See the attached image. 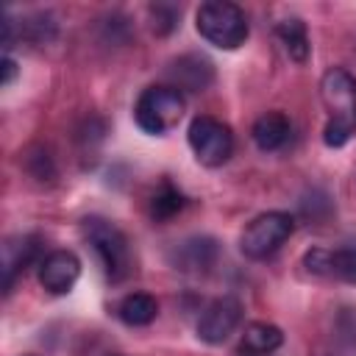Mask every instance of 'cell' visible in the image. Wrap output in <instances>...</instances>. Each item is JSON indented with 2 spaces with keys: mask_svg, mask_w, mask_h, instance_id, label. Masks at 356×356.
I'll list each match as a JSON object with an SVG mask.
<instances>
[{
  "mask_svg": "<svg viewBox=\"0 0 356 356\" xmlns=\"http://www.w3.org/2000/svg\"><path fill=\"white\" fill-rule=\"evenodd\" d=\"M320 100L328 111L323 142L328 147H342L356 134V75L331 67L320 78Z\"/></svg>",
  "mask_w": 356,
  "mask_h": 356,
  "instance_id": "6da1fadb",
  "label": "cell"
},
{
  "mask_svg": "<svg viewBox=\"0 0 356 356\" xmlns=\"http://www.w3.org/2000/svg\"><path fill=\"white\" fill-rule=\"evenodd\" d=\"M197 33L220 47V50H236L248 39V17L236 3L228 0H209L195 14Z\"/></svg>",
  "mask_w": 356,
  "mask_h": 356,
  "instance_id": "7a4b0ae2",
  "label": "cell"
},
{
  "mask_svg": "<svg viewBox=\"0 0 356 356\" xmlns=\"http://www.w3.org/2000/svg\"><path fill=\"white\" fill-rule=\"evenodd\" d=\"M81 234L92 245V250L97 253V259L103 264V273L111 281H120V278L128 275V270H131V248H128L125 234L114 222H108L106 217H83Z\"/></svg>",
  "mask_w": 356,
  "mask_h": 356,
  "instance_id": "3957f363",
  "label": "cell"
},
{
  "mask_svg": "<svg viewBox=\"0 0 356 356\" xmlns=\"http://www.w3.org/2000/svg\"><path fill=\"white\" fill-rule=\"evenodd\" d=\"M184 111L186 100L175 86H147L134 106V120L145 134L161 136L181 122Z\"/></svg>",
  "mask_w": 356,
  "mask_h": 356,
  "instance_id": "277c9868",
  "label": "cell"
},
{
  "mask_svg": "<svg viewBox=\"0 0 356 356\" xmlns=\"http://www.w3.org/2000/svg\"><path fill=\"white\" fill-rule=\"evenodd\" d=\"M292 231H295L292 214H286V211H264V214L253 217L245 225V231L239 236V250L253 261L267 259L292 236Z\"/></svg>",
  "mask_w": 356,
  "mask_h": 356,
  "instance_id": "5b68a950",
  "label": "cell"
},
{
  "mask_svg": "<svg viewBox=\"0 0 356 356\" xmlns=\"http://www.w3.org/2000/svg\"><path fill=\"white\" fill-rule=\"evenodd\" d=\"M189 147L203 167H222L234 153V134L225 122L200 114L189 122Z\"/></svg>",
  "mask_w": 356,
  "mask_h": 356,
  "instance_id": "8992f818",
  "label": "cell"
},
{
  "mask_svg": "<svg viewBox=\"0 0 356 356\" xmlns=\"http://www.w3.org/2000/svg\"><path fill=\"white\" fill-rule=\"evenodd\" d=\"M239 323H242V303H239V298L222 295V298L211 300L203 309V314L197 320V337L206 345H222L239 328Z\"/></svg>",
  "mask_w": 356,
  "mask_h": 356,
  "instance_id": "52a82bcc",
  "label": "cell"
},
{
  "mask_svg": "<svg viewBox=\"0 0 356 356\" xmlns=\"http://www.w3.org/2000/svg\"><path fill=\"white\" fill-rule=\"evenodd\" d=\"M303 264L312 275H325V278H337L345 284H356V242L342 245L337 250L312 248L303 256Z\"/></svg>",
  "mask_w": 356,
  "mask_h": 356,
  "instance_id": "ba28073f",
  "label": "cell"
},
{
  "mask_svg": "<svg viewBox=\"0 0 356 356\" xmlns=\"http://www.w3.org/2000/svg\"><path fill=\"white\" fill-rule=\"evenodd\" d=\"M81 275V259L72 250H53L39 264V284L50 295H64L75 286Z\"/></svg>",
  "mask_w": 356,
  "mask_h": 356,
  "instance_id": "9c48e42d",
  "label": "cell"
},
{
  "mask_svg": "<svg viewBox=\"0 0 356 356\" xmlns=\"http://www.w3.org/2000/svg\"><path fill=\"white\" fill-rule=\"evenodd\" d=\"M214 261H217V242L209 236H192L181 242L172 253L175 270H184V273H206L211 270Z\"/></svg>",
  "mask_w": 356,
  "mask_h": 356,
  "instance_id": "30bf717a",
  "label": "cell"
},
{
  "mask_svg": "<svg viewBox=\"0 0 356 356\" xmlns=\"http://www.w3.org/2000/svg\"><path fill=\"white\" fill-rule=\"evenodd\" d=\"M170 75H172L178 92L181 89H186V92H203L214 81L211 61L203 58V56H181L178 61H172Z\"/></svg>",
  "mask_w": 356,
  "mask_h": 356,
  "instance_id": "8fae6325",
  "label": "cell"
},
{
  "mask_svg": "<svg viewBox=\"0 0 356 356\" xmlns=\"http://www.w3.org/2000/svg\"><path fill=\"white\" fill-rule=\"evenodd\" d=\"M253 142L259 150L264 153H273V150H281L292 134V125H289V117L284 111H267L261 114L256 122H253Z\"/></svg>",
  "mask_w": 356,
  "mask_h": 356,
  "instance_id": "7c38bea8",
  "label": "cell"
},
{
  "mask_svg": "<svg viewBox=\"0 0 356 356\" xmlns=\"http://www.w3.org/2000/svg\"><path fill=\"white\" fill-rule=\"evenodd\" d=\"M36 236H11L3 245V286L6 292H11L14 278L33 261L36 256Z\"/></svg>",
  "mask_w": 356,
  "mask_h": 356,
  "instance_id": "4fadbf2b",
  "label": "cell"
},
{
  "mask_svg": "<svg viewBox=\"0 0 356 356\" xmlns=\"http://www.w3.org/2000/svg\"><path fill=\"white\" fill-rule=\"evenodd\" d=\"M284 342V334L278 325L273 323H248L242 331V342L239 350L245 356H267L273 350H278Z\"/></svg>",
  "mask_w": 356,
  "mask_h": 356,
  "instance_id": "5bb4252c",
  "label": "cell"
},
{
  "mask_svg": "<svg viewBox=\"0 0 356 356\" xmlns=\"http://www.w3.org/2000/svg\"><path fill=\"white\" fill-rule=\"evenodd\" d=\"M156 314H159V300L153 295H147V292H131L117 306V317L125 325H134V328L150 325L156 320Z\"/></svg>",
  "mask_w": 356,
  "mask_h": 356,
  "instance_id": "9a60e30c",
  "label": "cell"
},
{
  "mask_svg": "<svg viewBox=\"0 0 356 356\" xmlns=\"http://www.w3.org/2000/svg\"><path fill=\"white\" fill-rule=\"evenodd\" d=\"M275 33H278V39H281V44H284V50L289 53V58H292V61L303 64V61L309 58L312 44H309V33H306L303 19H298V17L281 19V22H278V28H275Z\"/></svg>",
  "mask_w": 356,
  "mask_h": 356,
  "instance_id": "2e32d148",
  "label": "cell"
},
{
  "mask_svg": "<svg viewBox=\"0 0 356 356\" xmlns=\"http://www.w3.org/2000/svg\"><path fill=\"white\" fill-rule=\"evenodd\" d=\"M184 209V195L172 186V184H161V189L153 195V200H150V214L156 217V220H170L172 214H178Z\"/></svg>",
  "mask_w": 356,
  "mask_h": 356,
  "instance_id": "e0dca14e",
  "label": "cell"
},
{
  "mask_svg": "<svg viewBox=\"0 0 356 356\" xmlns=\"http://www.w3.org/2000/svg\"><path fill=\"white\" fill-rule=\"evenodd\" d=\"M53 33H56V22H47L44 17H33V19L22 22V31H19V36H25V39H31L36 44L50 42Z\"/></svg>",
  "mask_w": 356,
  "mask_h": 356,
  "instance_id": "ac0fdd59",
  "label": "cell"
},
{
  "mask_svg": "<svg viewBox=\"0 0 356 356\" xmlns=\"http://www.w3.org/2000/svg\"><path fill=\"white\" fill-rule=\"evenodd\" d=\"M150 17H153V28L156 33H170L178 25L181 11L175 6H150Z\"/></svg>",
  "mask_w": 356,
  "mask_h": 356,
  "instance_id": "d6986e66",
  "label": "cell"
},
{
  "mask_svg": "<svg viewBox=\"0 0 356 356\" xmlns=\"http://www.w3.org/2000/svg\"><path fill=\"white\" fill-rule=\"evenodd\" d=\"M17 78V61L11 56H3V86H11Z\"/></svg>",
  "mask_w": 356,
  "mask_h": 356,
  "instance_id": "ffe728a7",
  "label": "cell"
}]
</instances>
